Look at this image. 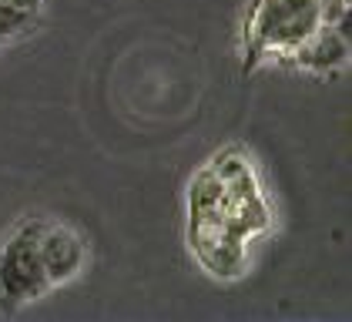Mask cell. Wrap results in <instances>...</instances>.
Listing matches in <instances>:
<instances>
[{"label":"cell","instance_id":"obj_1","mask_svg":"<svg viewBox=\"0 0 352 322\" xmlns=\"http://www.w3.org/2000/svg\"><path fill=\"white\" fill-rule=\"evenodd\" d=\"M319 24V0H255L245 21V51L255 61L289 57Z\"/></svg>","mask_w":352,"mask_h":322},{"label":"cell","instance_id":"obj_2","mask_svg":"<svg viewBox=\"0 0 352 322\" xmlns=\"http://www.w3.org/2000/svg\"><path fill=\"white\" fill-rule=\"evenodd\" d=\"M51 289L41 259V218H30L0 245V292L10 302H34Z\"/></svg>","mask_w":352,"mask_h":322},{"label":"cell","instance_id":"obj_3","mask_svg":"<svg viewBox=\"0 0 352 322\" xmlns=\"http://www.w3.org/2000/svg\"><path fill=\"white\" fill-rule=\"evenodd\" d=\"M41 259H44V272H47L51 286H60L84 268L87 245L71 225L41 222Z\"/></svg>","mask_w":352,"mask_h":322},{"label":"cell","instance_id":"obj_4","mask_svg":"<svg viewBox=\"0 0 352 322\" xmlns=\"http://www.w3.org/2000/svg\"><path fill=\"white\" fill-rule=\"evenodd\" d=\"M349 37L339 34V27L319 24L296 51L289 54L292 64H298L302 71H312V74H336L349 64Z\"/></svg>","mask_w":352,"mask_h":322},{"label":"cell","instance_id":"obj_5","mask_svg":"<svg viewBox=\"0 0 352 322\" xmlns=\"http://www.w3.org/2000/svg\"><path fill=\"white\" fill-rule=\"evenodd\" d=\"M34 24H37V10H24V7H14V3L0 0V44L28 34Z\"/></svg>","mask_w":352,"mask_h":322},{"label":"cell","instance_id":"obj_6","mask_svg":"<svg viewBox=\"0 0 352 322\" xmlns=\"http://www.w3.org/2000/svg\"><path fill=\"white\" fill-rule=\"evenodd\" d=\"M3 3H14V7H24V10H41L44 0H3Z\"/></svg>","mask_w":352,"mask_h":322}]
</instances>
